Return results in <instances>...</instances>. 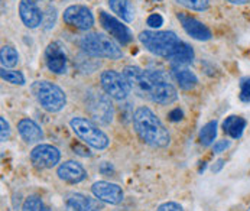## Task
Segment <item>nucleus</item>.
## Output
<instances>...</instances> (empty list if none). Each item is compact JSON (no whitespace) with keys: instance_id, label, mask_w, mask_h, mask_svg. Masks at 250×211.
Masks as SVG:
<instances>
[{"instance_id":"c756f323","label":"nucleus","mask_w":250,"mask_h":211,"mask_svg":"<svg viewBox=\"0 0 250 211\" xmlns=\"http://www.w3.org/2000/svg\"><path fill=\"white\" fill-rule=\"evenodd\" d=\"M156 211H184L182 206H179L178 203H174V201H168V203H164L161 204Z\"/></svg>"},{"instance_id":"473e14b6","label":"nucleus","mask_w":250,"mask_h":211,"mask_svg":"<svg viewBox=\"0 0 250 211\" xmlns=\"http://www.w3.org/2000/svg\"><path fill=\"white\" fill-rule=\"evenodd\" d=\"M168 119L171 120V122H181L182 119H184V111L179 108V107H177V108H174V110H171L169 111V114H168Z\"/></svg>"},{"instance_id":"7ed1b4c3","label":"nucleus","mask_w":250,"mask_h":211,"mask_svg":"<svg viewBox=\"0 0 250 211\" xmlns=\"http://www.w3.org/2000/svg\"><path fill=\"white\" fill-rule=\"evenodd\" d=\"M133 126L141 141L152 148H167L171 143L169 132L159 117L146 106L138 107L133 114Z\"/></svg>"},{"instance_id":"f257e3e1","label":"nucleus","mask_w":250,"mask_h":211,"mask_svg":"<svg viewBox=\"0 0 250 211\" xmlns=\"http://www.w3.org/2000/svg\"><path fill=\"white\" fill-rule=\"evenodd\" d=\"M123 74L132 85V90L153 103L172 105L178 99V91L162 71L143 70L136 65H127Z\"/></svg>"},{"instance_id":"f8f14e48","label":"nucleus","mask_w":250,"mask_h":211,"mask_svg":"<svg viewBox=\"0 0 250 211\" xmlns=\"http://www.w3.org/2000/svg\"><path fill=\"white\" fill-rule=\"evenodd\" d=\"M91 192L97 200L111 204V206L120 204L125 198V192H123L122 187H119L117 184H113V182H107V181L94 182L91 187Z\"/></svg>"},{"instance_id":"6ab92c4d","label":"nucleus","mask_w":250,"mask_h":211,"mask_svg":"<svg viewBox=\"0 0 250 211\" xmlns=\"http://www.w3.org/2000/svg\"><path fill=\"white\" fill-rule=\"evenodd\" d=\"M18 132L21 135V138L26 143H38L43 139V132L39 127V125L31 120V119H22L18 123Z\"/></svg>"},{"instance_id":"5701e85b","label":"nucleus","mask_w":250,"mask_h":211,"mask_svg":"<svg viewBox=\"0 0 250 211\" xmlns=\"http://www.w3.org/2000/svg\"><path fill=\"white\" fill-rule=\"evenodd\" d=\"M217 120H211L208 123H206L201 130H200V143L203 146H210L214 142L215 136H217Z\"/></svg>"},{"instance_id":"f704fd0d","label":"nucleus","mask_w":250,"mask_h":211,"mask_svg":"<svg viewBox=\"0 0 250 211\" xmlns=\"http://www.w3.org/2000/svg\"><path fill=\"white\" fill-rule=\"evenodd\" d=\"M223 167H224V159H218V161L215 162L214 165H213L211 171H213V172H220Z\"/></svg>"},{"instance_id":"e433bc0d","label":"nucleus","mask_w":250,"mask_h":211,"mask_svg":"<svg viewBox=\"0 0 250 211\" xmlns=\"http://www.w3.org/2000/svg\"><path fill=\"white\" fill-rule=\"evenodd\" d=\"M152 1H161V0H152Z\"/></svg>"},{"instance_id":"39448f33","label":"nucleus","mask_w":250,"mask_h":211,"mask_svg":"<svg viewBox=\"0 0 250 211\" xmlns=\"http://www.w3.org/2000/svg\"><path fill=\"white\" fill-rule=\"evenodd\" d=\"M31 90L36 102L49 113H58L67 106V94L55 83L39 80L31 85Z\"/></svg>"},{"instance_id":"423d86ee","label":"nucleus","mask_w":250,"mask_h":211,"mask_svg":"<svg viewBox=\"0 0 250 211\" xmlns=\"http://www.w3.org/2000/svg\"><path fill=\"white\" fill-rule=\"evenodd\" d=\"M72 132L84 142L85 145L91 146L93 149L103 150L110 143L108 136L90 119L85 117H72L70 122Z\"/></svg>"},{"instance_id":"f3484780","label":"nucleus","mask_w":250,"mask_h":211,"mask_svg":"<svg viewBox=\"0 0 250 211\" xmlns=\"http://www.w3.org/2000/svg\"><path fill=\"white\" fill-rule=\"evenodd\" d=\"M57 175L60 179H62L68 184H78L87 178V171L84 169V167L81 164H78L75 161H67L58 167Z\"/></svg>"},{"instance_id":"9b49d317","label":"nucleus","mask_w":250,"mask_h":211,"mask_svg":"<svg viewBox=\"0 0 250 211\" xmlns=\"http://www.w3.org/2000/svg\"><path fill=\"white\" fill-rule=\"evenodd\" d=\"M100 23L108 35L114 38L120 45H127L133 41L132 31L126 25H123L122 21H119L117 18L111 16L104 10L100 12Z\"/></svg>"},{"instance_id":"6e6552de","label":"nucleus","mask_w":250,"mask_h":211,"mask_svg":"<svg viewBox=\"0 0 250 211\" xmlns=\"http://www.w3.org/2000/svg\"><path fill=\"white\" fill-rule=\"evenodd\" d=\"M100 84H102L103 91L108 97H111L117 102L126 100L129 97V94L133 91L126 75L123 72L114 70L103 71L100 75Z\"/></svg>"},{"instance_id":"4be33fe9","label":"nucleus","mask_w":250,"mask_h":211,"mask_svg":"<svg viewBox=\"0 0 250 211\" xmlns=\"http://www.w3.org/2000/svg\"><path fill=\"white\" fill-rule=\"evenodd\" d=\"M0 63L3 68H13L19 63V54L12 45H3L0 49Z\"/></svg>"},{"instance_id":"2eb2a0df","label":"nucleus","mask_w":250,"mask_h":211,"mask_svg":"<svg viewBox=\"0 0 250 211\" xmlns=\"http://www.w3.org/2000/svg\"><path fill=\"white\" fill-rule=\"evenodd\" d=\"M19 16L22 23L29 29H36L43 22V13L35 0H21Z\"/></svg>"},{"instance_id":"aec40b11","label":"nucleus","mask_w":250,"mask_h":211,"mask_svg":"<svg viewBox=\"0 0 250 211\" xmlns=\"http://www.w3.org/2000/svg\"><path fill=\"white\" fill-rule=\"evenodd\" d=\"M108 6L123 22L132 23L135 21V7L130 0H108Z\"/></svg>"},{"instance_id":"b1692460","label":"nucleus","mask_w":250,"mask_h":211,"mask_svg":"<svg viewBox=\"0 0 250 211\" xmlns=\"http://www.w3.org/2000/svg\"><path fill=\"white\" fill-rule=\"evenodd\" d=\"M22 211H51L49 207L43 203V200L38 195H31L23 201Z\"/></svg>"},{"instance_id":"a211bd4d","label":"nucleus","mask_w":250,"mask_h":211,"mask_svg":"<svg viewBox=\"0 0 250 211\" xmlns=\"http://www.w3.org/2000/svg\"><path fill=\"white\" fill-rule=\"evenodd\" d=\"M171 72L182 90H192L198 84L197 75L184 64H171Z\"/></svg>"},{"instance_id":"ddd939ff","label":"nucleus","mask_w":250,"mask_h":211,"mask_svg":"<svg viewBox=\"0 0 250 211\" xmlns=\"http://www.w3.org/2000/svg\"><path fill=\"white\" fill-rule=\"evenodd\" d=\"M46 68L54 74H65L68 68V58L64 48L58 42H51L45 49Z\"/></svg>"},{"instance_id":"dca6fc26","label":"nucleus","mask_w":250,"mask_h":211,"mask_svg":"<svg viewBox=\"0 0 250 211\" xmlns=\"http://www.w3.org/2000/svg\"><path fill=\"white\" fill-rule=\"evenodd\" d=\"M65 206L68 211H102L103 201L97 198L87 197L80 192H71L65 198Z\"/></svg>"},{"instance_id":"4468645a","label":"nucleus","mask_w":250,"mask_h":211,"mask_svg":"<svg viewBox=\"0 0 250 211\" xmlns=\"http://www.w3.org/2000/svg\"><path fill=\"white\" fill-rule=\"evenodd\" d=\"M177 18L181 22L184 31L192 39H195V41H210L211 39V36H213L211 31L203 22H200L197 18L187 15V13H178Z\"/></svg>"},{"instance_id":"9d476101","label":"nucleus","mask_w":250,"mask_h":211,"mask_svg":"<svg viewBox=\"0 0 250 211\" xmlns=\"http://www.w3.org/2000/svg\"><path fill=\"white\" fill-rule=\"evenodd\" d=\"M61 152L58 148L48 145V143H39L31 152V161L39 169H49L54 168L57 164H60Z\"/></svg>"},{"instance_id":"0eeeda50","label":"nucleus","mask_w":250,"mask_h":211,"mask_svg":"<svg viewBox=\"0 0 250 211\" xmlns=\"http://www.w3.org/2000/svg\"><path fill=\"white\" fill-rule=\"evenodd\" d=\"M110 99L111 97H108L106 93L97 88H91L85 93V108L90 117L100 125H108L113 122L114 108Z\"/></svg>"},{"instance_id":"2f4dec72","label":"nucleus","mask_w":250,"mask_h":211,"mask_svg":"<svg viewBox=\"0 0 250 211\" xmlns=\"http://www.w3.org/2000/svg\"><path fill=\"white\" fill-rule=\"evenodd\" d=\"M230 141H226V139H223V141H218L215 142L214 146H213V152L214 153H221V152H226L229 148H230Z\"/></svg>"},{"instance_id":"f03ea898","label":"nucleus","mask_w":250,"mask_h":211,"mask_svg":"<svg viewBox=\"0 0 250 211\" xmlns=\"http://www.w3.org/2000/svg\"><path fill=\"white\" fill-rule=\"evenodd\" d=\"M139 41L146 51L156 57L168 58L172 64L188 65L195 58L191 45L179 39L172 31H143L139 34Z\"/></svg>"},{"instance_id":"72a5a7b5","label":"nucleus","mask_w":250,"mask_h":211,"mask_svg":"<svg viewBox=\"0 0 250 211\" xmlns=\"http://www.w3.org/2000/svg\"><path fill=\"white\" fill-rule=\"evenodd\" d=\"M100 171H102V174H104V175H110V172H113V167H111L108 162H103Z\"/></svg>"},{"instance_id":"20e7f679","label":"nucleus","mask_w":250,"mask_h":211,"mask_svg":"<svg viewBox=\"0 0 250 211\" xmlns=\"http://www.w3.org/2000/svg\"><path fill=\"white\" fill-rule=\"evenodd\" d=\"M80 46L87 55L94 58H106L111 61H117L123 58V52L120 46L110 36L104 34L91 32L84 35L80 41Z\"/></svg>"},{"instance_id":"393cba45","label":"nucleus","mask_w":250,"mask_h":211,"mask_svg":"<svg viewBox=\"0 0 250 211\" xmlns=\"http://www.w3.org/2000/svg\"><path fill=\"white\" fill-rule=\"evenodd\" d=\"M0 75L6 83L15 84V85H23L25 84V77L21 71L12 70V68H1Z\"/></svg>"},{"instance_id":"cd10ccee","label":"nucleus","mask_w":250,"mask_h":211,"mask_svg":"<svg viewBox=\"0 0 250 211\" xmlns=\"http://www.w3.org/2000/svg\"><path fill=\"white\" fill-rule=\"evenodd\" d=\"M146 23H147L149 28H152V29L156 31V29H159V28L164 25V16L159 15V13H152V15L147 16Z\"/></svg>"},{"instance_id":"c9c22d12","label":"nucleus","mask_w":250,"mask_h":211,"mask_svg":"<svg viewBox=\"0 0 250 211\" xmlns=\"http://www.w3.org/2000/svg\"><path fill=\"white\" fill-rule=\"evenodd\" d=\"M226 1H229L231 4H248V3H250V0H226Z\"/></svg>"},{"instance_id":"7c9ffc66","label":"nucleus","mask_w":250,"mask_h":211,"mask_svg":"<svg viewBox=\"0 0 250 211\" xmlns=\"http://www.w3.org/2000/svg\"><path fill=\"white\" fill-rule=\"evenodd\" d=\"M46 10H48V21L45 22V25H46V29H49V28H52L54 26V23H55V19H57V10H55V7H52V6H48L46 7Z\"/></svg>"},{"instance_id":"c85d7f7f","label":"nucleus","mask_w":250,"mask_h":211,"mask_svg":"<svg viewBox=\"0 0 250 211\" xmlns=\"http://www.w3.org/2000/svg\"><path fill=\"white\" fill-rule=\"evenodd\" d=\"M0 138H1V142H6L9 141V138H10V126H9V123L6 122V119L4 117H1L0 119Z\"/></svg>"},{"instance_id":"1a4fd4ad","label":"nucleus","mask_w":250,"mask_h":211,"mask_svg":"<svg viewBox=\"0 0 250 211\" xmlns=\"http://www.w3.org/2000/svg\"><path fill=\"white\" fill-rule=\"evenodd\" d=\"M64 22L78 31H88L94 25V16L91 10L84 4H71L64 10Z\"/></svg>"},{"instance_id":"bb28decb","label":"nucleus","mask_w":250,"mask_h":211,"mask_svg":"<svg viewBox=\"0 0 250 211\" xmlns=\"http://www.w3.org/2000/svg\"><path fill=\"white\" fill-rule=\"evenodd\" d=\"M240 100L243 103H250V77H243L240 80Z\"/></svg>"},{"instance_id":"a878e982","label":"nucleus","mask_w":250,"mask_h":211,"mask_svg":"<svg viewBox=\"0 0 250 211\" xmlns=\"http://www.w3.org/2000/svg\"><path fill=\"white\" fill-rule=\"evenodd\" d=\"M178 4L195 12H204L210 7V0H175Z\"/></svg>"},{"instance_id":"412c9836","label":"nucleus","mask_w":250,"mask_h":211,"mask_svg":"<svg viewBox=\"0 0 250 211\" xmlns=\"http://www.w3.org/2000/svg\"><path fill=\"white\" fill-rule=\"evenodd\" d=\"M245 129H246V120L243 117H240V116H229L223 122V130L231 139L242 138Z\"/></svg>"}]
</instances>
